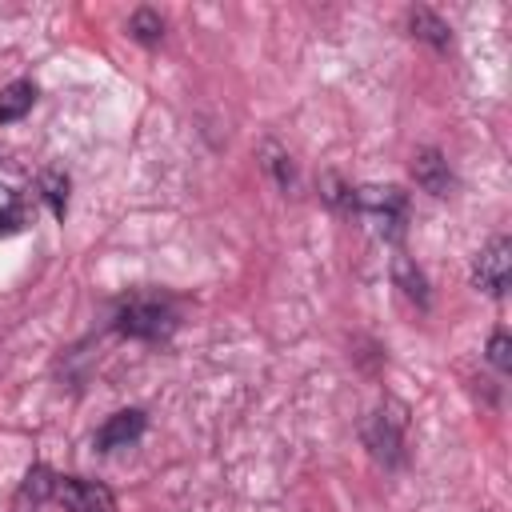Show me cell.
<instances>
[{"instance_id": "9c48e42d", "label": "cell", "mask_w": 512, "mask_h": 512, "mask_svg": "<svg viewBox=\"0 0 512 512\" xmlns=\"http://www.w3.org/2000/svg\"><path fill=\"white\" fill-rule=\"evenodd\" d=\"M408 28H412L416 40H428L432 48H448L452 44V28L436 12H428V8H412L408 12Z\"/></svg>"}, {"instance_id": "30bf717a", "label": "cell", "mask_w": 512, "mask_h": 512, "mask_svg": "<svg viewBox=\"0 0 512 512\" xmlns=\"http://www.w3.org/2000/svg\"><path fill=\"white\" fill-rule=\"evenodd\" d=\"M36 100V84L32 80H12L8 88H0V124L20 120Z\"/></svg>"}, {"instance_id": "8fae6325", "label": "cell", "mask_w": 512, "mask_h": 512, "mask_svg": "<svg viewBox=\"0 0 512 512\" xmlns=\"http://www.w3.org/2000/svg\"><path fill=\"white\" fill-rule=\"evenodd\" d=\"M56 492V476L44 468V464H36L28 476H24V488H20V496H16V508H36V504H44L48 496Z\"/></svg>"}, {"instance_id": "9a60e30c", "label": "cell", "mask_w": 512, "mask_h": 512, "mask_svg": "<svg viewBox=\"0 0 512 512\" xmlns=\"http://www.w3.org/2000/svg\"><path fill=\"white\" fill-rule=\"evenodd\" d=\"M12 208H16V196H12V192L0 184V216H4V212H12Z\"/></svg>"}, {"instance_id": "3957f363", "label": "cell", "mask_w": 512, "mask_h": 512, "mask_svg": "<svg viewBox=\"0 0 512 512\" xmlns=\"http://www.w3.org/2000/svg\"><path fill=\"white\" fill-rule=\"evenodd\" d=\"M508 272H512V240H508V236H492V240L484 244V252L476 256L472 284L484 288L488 296H504Z\"/></svg>"}, {"instance_id": "8992f818", "label": "cell", "mask_w": 512, "mask_h": 512, "mask_svg": "<svg viewBox=\"0 0 512 512\" xmlns=\"http://www.w3.org/2000/svg\"><path fill=\"white\" fill-rule=\"evenodd\" d=\"M412 180H416L424 192H432V196H448V188H452L448 160H444L436 148H420V152L412 156Z\"/></svg>"}, {"instance_id": "6da1fadb", "label": "cell", "mask_w": 512, "mask_h": 512, "mask_svg": "<svg viewBox=\"0 0 512 512\" xmlns=\"http://www.w3.org/2000/svg\"><path fill=\"white\" fill-rule=\"evenodd\" d=\"M352 208L360 216L372 220V228L388 240H400L404 236V220H408V200L400 188H380V184H364L352 192Z\"/></svg>"}, {"instance_id": "277c9868", "label": "cell", "mask_w": 512, "mask_h": 512, "mask_svg": "<svg viewBox=\"0 0 512 512\" xmlns=\"http://www.w3.org/2000/svg\"><path fill=\"white\" fill-rule=\"evenodd\" d=\"M68 512H116V500L104 484L96 480H80V476H64L56 480V492H52Z\"/></svg>"}, {"instance_id": "4fadbf2b", "label": "cell", "mask_w": 512, "mask_h": 512, "mask_svg": "<svg viewBox=\"0 0 512 512\" xmlns=\"http://www.w3.org/2000/svg\"><path fill=\"white\" fill-rule=\"evenodd\" d=\"M40 188H44V200L52 204V212L64 220V212H68V176L44 172V176H40Z\"/></svg>"}, {"instance_id": "5b68a950", "label": "cell", "mask_w": 512, "mask_h": 512, "mask_svg": "<svg viewBox=\"0 0 512 512\" xmlns=\"http://www.w3.org/2000/svg\"><path fill=\"white\" fill-rule=\"evenodd\" d=\"M400 432H404V416H392L388 408H376L368 416V424H364V440H368L372 456L384 460V464H396L400 460V444H404Z\"/></svg>"}, {"instance_id": "5bb4252c", "label": "cell", "mask_w": 512, "mask_h": 512, "mask_svg": "<svg viewBox=\"0 0 512 512\" xmlns=\"http://www.w3.org/2000/svg\"><path fill=\"white\" fill-rule=\"evenodd\" d=\"M488 360H492L500 372L512 368V344H508V332H492V340H488Z\"/></svg>"}, {"instance_id": "7a4b0ae2", "label": "cell", "mask_w": 512, "mask_h": 512, "mask_svg": "<svg viewBox=\"0 0 512 512\" xmlns=\"http://www.w3.org/2000/svg\"><path fill=\"white\" fill-rule=\"evenodd\" d=\"M172 308L160 304V300H132L116 312V328L124 336H136V340H164L172 332Z\"/></svg>"}, {"instance_id": "ba28073f", "label": "cell", "mask_w": 512, "mask_h": 512, "mask_svg": "<svg viewBox=\"0 0 512 512\" xmlns=\"http://www.w3.org/2000/svg\"><path fill=\"white\" fill-rule=\"evenodd\" d=\"M392 284L408 296V300H416L420 308H428V280H424V272L400 252V256H392Z\"/></svg>"}, {"instance_id": "7c38bea8", "label": "cell", "mask_w": 512, "mask_h": 512, "mask_svg": "<svg viewBox=\"0 0 512 512\" xmlns=\"http://www.w3.org/2000/svg\"><path fill=\"white\" fill-rule=\"evenodd\" d=\"M128 32H132L140 44H160V36H164V20H160L152 8H136L132 20H128Z\"/></svg>"}, {"instance_id": "52a82bcc", "label": "cell", "mask_w": 512, "mask_h": 512, "mask_svg": "<svg viewBox=\"0 0 512 512\" xmlns=\"http://www.w3.org/2000/svg\"><path fill=\"white\" fill-rule=\"evenodd\" d=\"M140 432H144V412H136V408H128V412H112V416L96 428V448H100V452L124 448V444H132Z\"/></svg>"}]
</instances>
